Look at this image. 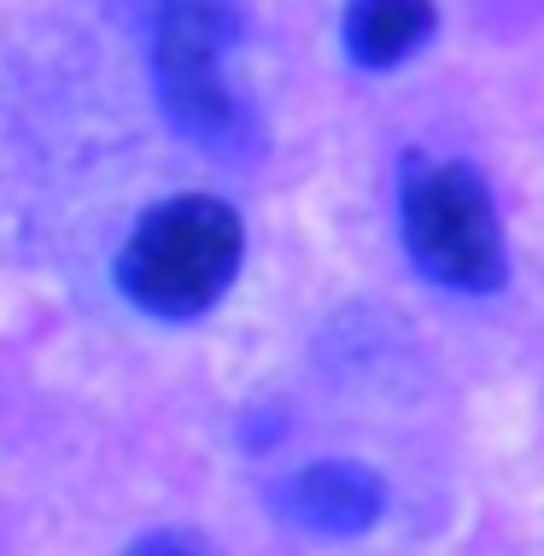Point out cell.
Returning <instances> with one entry per match:
<instances>
[{
    "instance_id": "277c9868",
    "label": "cell",
    "mask_w": 544,
    "mask_h": 556,
    "mask_svg": "<svg viewBox=\"0 0 544 556\" xmlns=\"http://www.w3.org/2000/svg\"><path fill=\"white\" fill-rule=\"evenodd\" d=\"M276 504H281L287 521H299V528L328 533V539H352V533L381 521L387 492L363 463H305L293 480H281Z\"/></svg>"
},
{
    "instance_id": "7a4b0ae2",
    "label": "cell",
    "mask_w": 544,
    "mask_h": 556,
    "mask_svg": "<svg viewBox=\"0 0 544 556\" xmlns=\"http://www.w3.org/2000/svg\"><path fill=\"white\" fill-rule=\"evenodd\" d=\"M240 36V0H153L147 53H153L159 106L211 159H246L258 147V124L223 77Z\"/></svg>"
},
{
    "instance_id": "5b68a950",
    "label": "cell",
    "mask_w": 544,
    "mask_h": 556,
    "mask_svg": "<svg viewBox=\"0 0 544 556\" xmlns=\"http://www.w3.org/2000/svg\"><path fill=\"white\" fill-rule=\"evenodd\" d=\"M433 36V0H345L340 41L363 71L404 65Z\"/></svg>"
},
{
    "instance_id": "3957f363",
    "label": "cell",
    "mask_w": 544,
    "mask_h": 556,
    "mask_svg": "<svg viewBox=\"0 0 544 556\" xmlns=\"http://www.w3.org/2000/svg\"><path fill=\"white\" fill-rule=\"evenodd\" d=\"M398 223L404 252L428 281L451 293L504 288V223H497V200L475 164L410 153L398 176Z\"/></svg>"
},
{
    "instance_id": "8992f818",
    "label": "cell",
    "mask_w": 544,
    "mask_h": 556,
    "mask_svg": "<svg viewBox=\"0 0 544 556\" xmlns=\"http://www.w3.org/2000/svg\"><path fill=\"white\" fill-rule=\"evenodd\" d=\"M129 556H200V551H193V545H181V539H141V545H135Z\"/></svg>"
},
{
    "instance_id": "6da1fadb",
    "label": "cell",
    "mask_w": 544,
    "mask_h": 556,
    "mask_svg": "<svg viewBox=\"0 0 544 556\" xmlns=\"http://www.w3.org/2000/svg\"><path fill=\"white\" fill-rule=\"evenodd\" d=\"M240 258H246V229L235 205L211 193H181L129 229L117 252V288L147 317L188 323L229 293Z\"/></svg>"
}]
</instances>
